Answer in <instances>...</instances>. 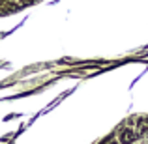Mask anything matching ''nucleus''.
<instances>
[{"label": "nucleus", "mask_w": 148, "mask_h": 144, "mask_svg": "<svg viewBox=\"0 0 148 144\" xmlns=\"http://www.w3.org/2000/svg\"><path fill=\"white\" fill-rule=\"evenodd\" d=\"M118 142L120 144H131V142H135V131L130 129V127L122 129V131H120V135H118Z\"/></svg>", "instance_id": "f257e3e1"}, {"label": "nucleus", "mask_w": 148, "mask_h": 144, "mask_svg": "<svg viewBox=\"0 0 148 144\" xmlns=\"http://www.w3.org/2000/svg\"><path fill=\"white\" fill-rule=\"evenodd\" d=\"M131 144H143V142H137V141H135V142H131Z\"/></svg>", "instance_id": "f03ea898"}]
</instances>
